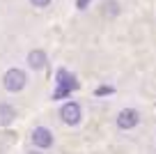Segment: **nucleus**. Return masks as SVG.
I'll return each mask as SVG.
<instances>
[{
	"instance_id": "4",
	"label": "nucleus",
	"mask_w": 156,
	"mask_h": 154,
	"mask_svg": "<svg viewBox=\"0 0 156 154\" xmlns=\"http://www.w3.org/2000/svg\"><path fill=\"white\" fill-rule=\"evenodd\" d=\"M32 143L37 145V147H48V145L53 143V136H51L48 129H44V127H37V129L32 131Z\"/></svg>"
},
{
	"instance_id": "5",
	"label": "nucleus",
	"mask_w": 156,
	"mask_h": 154,
	"mask_svg": "<svg viewBox=\"0 0 156 154\" xmlns=\"http://www.w3.org/2000/svg\"><path fill=\"white\" fill-rule=\"evenodd\" d=\"M62 120L67 124H76L80 120V106L78 104H64L62 106Z\"/></svg>"
},
{
	"instance_id": "6",
	"label": "nucleus",
	"mask_w": 156,
	"mask_h": 154,
	"mask_svg": "<svg viewBox=\"0 0 156 154\" xmlns=\"http://www.w3.org/2000/svg\"><path fill=\"white\" fill-rule=\"evenodd\" d=\"M28 62H30V67H32V69H44L46 67V55L41 53V51H32L30 58H28Z\"/></svg>"
},
{
	"instance_id": "3",
	"label": "nucleus",
	"mask_w": 156,
	"mask_h": 154,
	"mask_svg": "<svg viewBox=\"0 0 156 154\" xmlns=\"http://www.w3.org/2000/svg\"><path fill=\"white\" fill-rule=\"evenodd\" d=\"M138 111H131V108H126V111H122L119 115H117V127L119 129H133V127L138 124Z\"/></svg>"
},
{
	"instance_id": "7",
	"label": "nucleus",
	"mask_w": 156,
	"mask_h": 154,
	"mask_svg": "<svg viewBox=\"0 0 156 154\" xmlns=\"http://www.w3.org/2000/svg\"><path fill=\"white\" fill-rule=\"evenodd\" d=\"M14 108L9 106V104H2V106H0V124H9L12 120H14Z\"/></svg>"
},
{
	"instance_id": "2",
	"label": "nucleus",
	"mask_w": 156,
	"mask_h": 154,
	"mask_svg": "<svg viewBox=\"0 0 156 154\" xmlns=\"http://www.w3.org/2000/svg\"><path fill=\"white\" fill-rule=\"evenodd\" d=\"M23 85H25V74L21 69H9L5 74V87L9 92H19Z\"/></svg>"
},
{
	"instance_id": "10",
	"label": "nucleus",
	"mask_w": 156,
	"mask_h": 154,
	"mask_svg": "<svg viewBox=\"0 0 156 154\" xmlns=\"http://www.w3.org/2000/svg\"><path fill=\"white\" fill-rule=\"evenodd\" d=\"M30 2H32L34 7H46V5L51 2V0H30Z\"/></svg>"
},
{
	"instance_id": "9",
	"label": "nucleus",
	"mask_w": 156,
	"mask_h": 154,
	"mask_svg": "<svg viewBox=\"0 0 156 154\" xmlns=\"http://www.w3.org/2000/svg\"><path fill=\"white\" fill-rule=\"evenodd\" d=\"M110 92H112V87L103 85V87H99V90H97V94H99V97H103V94H110Z\"/></svg>"
},
{
	"instance_id": "11",
	"label": "nucleus",
	"mask_w": 156,
	"mask_h": 154,
	"mask_svg": "<svg viewBox=\"0 0 156 154\" xmlns=\"http://www.w3.org/2000/svg\"><path fill=\"white\" fill-rule=\"evenodd\" d=\"M87 2H90V0H78V7H80V9H83V7L87 5Z\"/></svg>"
},
{
	"instance_id": "8",
	"label": "nucleus",
	"mask_w": 156,
	"mask_h": 154,
	"mask_svg": "<svg viewBox=\"0 0 156 154\" xmlns=\"http://www.w3.org/2000/svg\"><path fill=\"white\" fill-rule=\"evenodd\" d=\"M103 12H106L108 16H115L117 12H119V5H117V2H110V0H108L106 5H103Z\"/></svg>"
},
{
	"instance_id": "1",
	"label": "nucleus",
	"mask_w": 156,
	"mask_h": 154,
	"mask_svg": "<svg viewBox=\"0 0 156 154\" xmlns=\"http://www.w3.org/2000/svg\"><path fill=\"white\" fill-rule=\"evenodd\" d=\"M76 85H78L76 76H71L67 69H60V72H58V90H55V99H60V97L69 94V92H71Z\"/></svg>"
}]
</instances>
